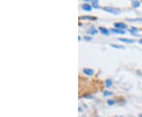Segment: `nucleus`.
<instances>
[{"mask_svg":"<svg viewBox=\"0 0 142 117\" xmlns=\"http://www.w3.org/2000/svg\"><path fill=\"white\" fill-rule=\"evenodd\" d=\"M103 10L106 12H109L111 14H118L120 13V10L119 9H117V8H115V7H104Z\"/></svg>","mask_w":142,"mask_h":117,"instance_id":"f257e3e1","label":"nucleus"},{"mask_svg":"<svg viewBox=\"0 0 142 117\" xmlns=\"http://www.w3.org/2000/svg\"><path fill=\"white\" fill-rule=\"evenodd\" d=\"M114 25H115V27L116 28H118V29H122V30L123 28H127L126 25V24H124V23H122V22H117V23H115Z\"/></svg>","mask_w":142,"mask_h":117,"instance_id":"f03ea898","label":"nucleus"},{"mask_svg":"<svg viewBox=\"0 0 142 117\" xmlns=\"http://www.w3.org/2000/svg\"><path fill=\"white\" fill-rule=\"evenodd\" d=\"M118 40L121 42H124V43H128V44H133L135 42L134 40H131V39H127V38H119Z\"/></svg>","mask_w":142,"mask_h":117,"instance_id":"7ed1b4c3","label":"nucleus"},{"mask_svg":"<svg viewBox=\"0 0 142 117\" xmlns=\"http://www.w3.org/2000/svg\"><path fill=\"white\" fill-rule=\"evenodd\" d=\"M83 72H84L85 74L88 75V76H91L94 74V71L92 69H90V68H85L83 69Z\"/></svg>","mask_w":142,"mask_h":117,"instance_id":"20e7f679","label":"nucleus"},{"mask_svg":"<svg viewBox=\"0 0 142 117\" xmlns=\"http://www.w3.org/2000/svg\"><path fill=\"white\" fill-rule=\"evenodd\" d=\"M111 32H113L114 33H117V34H126V32L124 30H122V29H118V28H111Z\"/></svg>","mask_w":142,"mask_h":117,"instance_id":"39448f33","label":"nucleus"},{"mask_svg":"<svg viewBox=\"0 0 142 117\" xmlns=\"http://www.w3.org/2000/svg\"><path fill=\"white\" fill-rule=\"evenodd\" d=\"M80 19H88V20H92V21H95L97 19L96 17H93V16H82V17H80Z\"/></svg>","mask_w":142,"mask_h":117,"instance_id":"423d86ee","label":"nucleus"},{"mask_svg":"<svg viewBox=\"0 0 142 117\" xmlns=\"http://www.w3.org/2000/svg\"><path fill=\"white\" fill-rule=\"evenodd\" d=\"M82 8L83 10H85V11H91L92 10V7L88 3H85L82 5Z\"/></svg>","mask_w":142,"mask_h":117,"instance_id":"0eeeda50","label":"nucleus"},{"mask_svg":"<svg viewBox=\"0 0 142 117\" xmlns=\"http://www.w3.org/2000/svg\"><path fill=\"white\" fill-rule=\"evenodd\" d=\"M99 30L104 35H109V30H108V29H106V28H104V27H99Z\"/></svg>","mask_w":142,"mask_h":117,"instance_id":"6e6552de","label":"nucleus"},{"mask_svg":"<svg viewBox=\"0 0 142 117\" xmlns=\"http://www.w3.org/2000/svg\"><path fill=\"white\" fill-rule=\"evenodd\" d=\"M98 32H97V30L96 28H95L94 27H92L88 31V33H89V34H92V35H94V34H96Z\"/></svg>","mask_w":142,"mask_h":117,"instance_id":"1a4fd4ad","label":"nucleus"},{"mask_svg":"<svg viewBox=\"0 0 142 117\" xmlns=\"http://www.w3.org/2000/svg\"><path fill=\"white\" fill-rule=\"evenodd\" d=\"M105 82H106V86L108 88H110L112 85V84H113V82H112V81L111 79H106Z\"/></svg>","mask_w":142,"mask_h":117,"instance_id":"9d476101","label":"nucleus"},{"mask_svg":"<svg viewBox=\"0 0 142 117\" xmlns=\"http://www.w3.org/2000/svg\"><path fill=\"white\" fill-rule=\"evenodd\" d=\"M140 5V2H138V1H134V2L133 3V6L135 8L139 7Z\"/></svg>","mask_w":142,"mask_h":117,"instance_id":"9b49d317","label":"nucleus"},{"mask_svg":"<svg viewBox=\"0 0 142 117\" xmlns=\"http://www.w3.org/2000/svg\"><path fill=\"white\" fill-rule=\"evenodd\" d=\"M111 47H113V48H122V49H124L125 48H124V47H122V46H119V45H118V44H111Z\"/></svg>","mask_w":142,"mask_h":117,"instance_id":"f8f14e48","label":"nucleus"},{"mask_svg":"<svg viewBox=\"0 0 142 117\" xmlns=\"http://www.w3.org/2000/svg\"><path fill=\"white\" fill-rule=\"evenodd\" d=\"M99 2L98 1H92V6L94 8H99Z\"/></svg>","mask_w":142,"mask_h":117,"instance_id":"ddd939ff","label":"nucleus"},{"mask_svg":"<svg viewBox=\"0 0 142 117\" xmlns=\"http://www.w3.org/2000/svg\"><path fill=\"white\" fill-rule=\"evenodd\" d=\"M112 94H113V93H112V92H109V91H105V92L103 93V96H104V97H108V96L112 95Z\"/></svg>","mask_w":142,"mask_h":117,"instance_id":"4468645a","label":"nucleus"},{"mask_svg":"<svg viewBox=\"0 0 142 117\" xmlns=\"http://www.w3.org/2000/svg\"><path fill=\"white\" fill-rule=\"evenodd\" d=\"M108 104L109 105H113V104H115V101H113V100H108Z\"/></svg>","mask_w":142,"mask_h":117,"instance_id":"2eb2a0df","label":"nucleus"},{"mask_svg":"<svg viewBox=\"0 0 142 117\" xmlns=\"http://www.w3.org/2000/svg\"><path fill=\"white\" fill-rule=\"evenodd\" d=\"M128 21H142V19H140V18H138V19H129Z\"/></svg>","mask_w":142,"mask_h":117,"instance_id":"dca6fc26","label":"nucleus"},{"mask_svg":"<svg viewBox=\"0 0 142 117\" xmlns=\"http://www.w3.org/2000/svg\"><path fill=\"white\" fill-rule=\"evenodd\" d=\"M85 38L87 40H92V38L89 37H85Z\"/></svg>","mask_w":142,"mask_h":117,"instance_id":"f3484780","label":"nucleus"},{"mask_svg":"<svg viewBox=\"0 0 142 117\" xmlns=\"http://www.w3.org/2000/svg\"><path fill=\"white\" fill-rule=\"evenodd\" d=\"M139 43H140V44H142V39L139 40Z\"/></svg>","mask_w":142,"mask_h":117,"instance_id":"a211bd4d","label":"nucleus"},{"mask_svg":"<svg viewBox=\"0 0 142 117\" xmlns=\"http://www.w3.org/2000/svg\"><path fill=\"white\" fill-rule=\"evenodd\" d=\"M139 117H142V114H140V116H139Z\"/></svg>","mask_w":142,"mask_h":117,"instance_id":"6ab92c4d","label":"nucleus"},{"mask_svg":"<svg viewBox=\"0 0 142 117\" xmlns=\"http://www.w3.org/2000/svg\"><path fill=\"white\" fill-rule=\"evenodd\" d=\"M115 117H120V116H115Z\"/></svg>","mask_w":142,"mask_h":117,"instance_id":"aec40b11","label":"nucleus"},{"mask_svg":"<svg viewBox=\"0 0 142 117\" xmlns=\"http://www.w3.org/2000/svg\"><path fill=\"white\" fill-rule=\"evenodd\" d=\"M96 117H99V116H96Z\"/></svg>","mask_w":142,"mask_h":117,"instance_id":"412c9836","label":"nucleus"}]
</instances>
